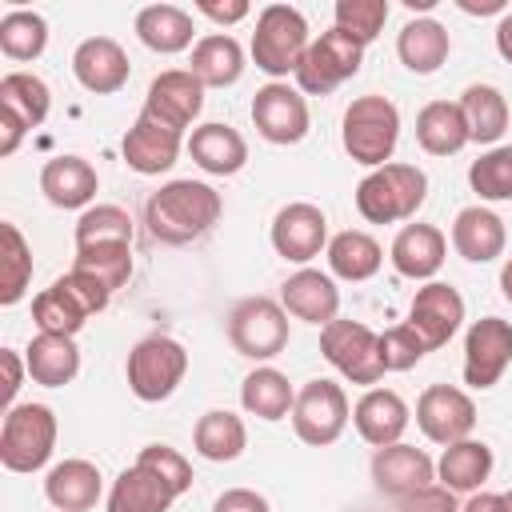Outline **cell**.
Masks as SVG:
<instances>
[{"label": "cell", "instance_id": "1", "mask_svg": "<svg viewBox=\"0 0 512 512\" xmlns=\"http://www.w3.org/2000/svg\"><path fill=\"white\" fill-rule=\"evenodd\" d=\"M224 212V200L204 180H168L144 200L148 236L160 244H192L200 240Z\"/></svg>", "mask_w": 512, "mask_h": 512}, {"label": "cell", "instance_id": "2", "mask_svg": "<svg viewBox=\"0 0 512 512\" xmlns=\"http://www.w3.org/2000/svg\"><path fill=\"white\" fill-rule=\"evenodd\" d=\"M112 300V292L80 272V268H68L64 276H56L44 292L32 296V320L40 332H52V336H76L96 312H104Z\"/></svg>", "mask_w": 512, "mask_h": 512}, {"label": "cell", "instance_id": "3", "mask_svg": "<svg viewBox=\"0 0 512 512\" xmlns=\"http://www.w3.org/2000/svg\"><path fill=\"white\" fill-rule=\"evenodd\" d=\"M428 200V176L416 164H380L356 184V212L368 224H400L412 220Z\"/></svg>", "mask_w": 512, "mask_h": 512}, {"label": "cell", "instance_id": "4", "mask_svg": "<svg viewBox=\"0 0 512 512\" xmlns=\"http://www.w3.org/2000/svg\"><path fill=\"white\" fill-rule=\"evenodd\" d=\"M340 144L344 152L364 164L368 172L380 168V164H392V152L400 144V108L388 100V96H356L348 108H344V120H340Z\"/></svg>", "mask_w": 512, "mask_h": 512}, {"label": "cell", "instance_id": "5", "mask_svg": "<svg viewBox=\"0 0 512 512\" xmlns=\"http://www.w3.org/2000/svg\"><path fill=\"white\" fill-rule=\"evenodd\" d=\"M308 44H312V36H308V20L300 8H292V4L260 8L256 32H252V60L264 76H272V80H284L288 72L296 76Z\"/></svg>", "mask_w": 512, "mask_h": 512}, {"label": "cell", "instance_id": "6", "mask_svg": "<svg viewBox=\"0 0 512 512\" xmlns=\"http://www.w3.org/2000/svg\"><path fill=\"white\" fill-rule=\"evenodd\" d=\"M56 432L48 404H12L0 424V464L8 472H40L56 452Z\"/></svg>", "mask_w": 512, "mask_h": 512}, {"label": "cell", "instance_id": "7", "mask_svg": "<svg viewBox=\"0 0 512 512\" xmlns=\"http://www.w3.org/2000/svg\"><path fill=\"white\" fill-rule=\"evenodd\" d=\"M188 372V348L164 332L156 336H144L132 352H128V364H124V376H128V388L136 400L144 404H160L168 400L180 380Z\"/></svg>", "mask_w": 512, "mask_h": 512}, {"label": "cell", "instance_id": "8", "mask_svg": "<svg viewBox=\"0 0 512 512\" xmlns=\"http://www.w3.org/2000/svg\"><path fill=\"white\" fill-rule=\"evenodd\" d=\"M228 344L244 360H272L288 348V312L280 300L268 296H248L228 312Z\"/></svg>", "mask_w": 512, "mask_h": 512}, {"label": "cell", "instance_id": "9", "mask_svg": "<svg viewBox=\"0 0 512 512\" xmlns=\"http://www.w3.org/2000/svg\"><path fill=\"white\" fill-rule=\"evenodd\" d=\"M320 352L324 360L352 384H364V388H376L388 372H384V360H380V336L360 324V320H332L320 328Z\"/></svg>", "mask_w": 512, "mask_h": 512}, {"label": "cell", "instance_id": "10", "mask_svg": "<svg viewBox=\"0 0 512 512\" xmlns=\"http://www.w3.org/2000/svg\"><path fill=\"white\" fill-rule=\"evenodd\" d=\"M360 64H364V44H356L348 32H340L332 24L328 32H320L308 44V52L296 68V88L304 96H328L344 80H352L360 72Z\"/></svg>", "mask_w": 512, "mask_h": 512}, {"label": "cell", "instance_id": "11", "mask_svg": "<svg viewBox=\"0 0 512 512\" xmlns=\"http://www.w3.org/2000/svg\"><path fill=\"white\" fill-rule=\"evenodd\" d=\"M352 420V408H348V396L336 380H308L304 388H296V404H292V428L304 444L312 448H328L344 436Z\"/></svg>", "mask_w": 512, "mask_h": 512}, {"label": "cell", "instance_id": "12", "mask_svg": "<svg viewBox=\"0 0 512 512\" xmlns=\"http://www.w3.org/2000/svg\"><path fill=\"white\" fill-rule=\"evenodd\" d=\"M252 124L268 144H300L312 128V112L300 88H292L288 80H268L264 88H256L252 96Z\"/></svg>", "mask_w": 512, "mask_h": 512}, {"label": "cell", "instance_id": "13", "mask_svg": "<svg viewBox=\"0 0 512 512\" xmlns=\"http://www.w3.org/2000/svg\"><path fill=\"white\" fill-rule=\"evenodd\" d=\"M272 248L280 260L308 268V260H316L328 248V216L324 208L308 204V200H292L272 216V232H268Z\"/></svg>", "mask_w": 512, "mask_h": 512}, {"label": "cell", "instance_id": "14", "mask_svg": "<svg viewBox=\"0 0 512 512\" xmlns=\"http://www.w3.org/2000/svg\"><path fill=\"white\" fill-rule=\"evenodd\" d=\"M416 424H420V432L432 444L448 448V444L472 436V428H476V404L456 384H428L420 392V400H416Z\"/></svg>", "mask_w": 512, "mask_h": 512}, {"label": "cell", "instance_id": "15", "mask_svg": "<svg viewBox=\"0 0 512 512\" xmlns=\"http://www.w3.org/2000/svg\"><path fill=\"white\" fill-rule=\"evenodd\" d=\"M508 364H512V320H500V316L472 320L464 336V384L484 392L500 384Z\"/></svg>", "mask_w": 512, "mask_h": 512}, {"label": "cell", "instance_id": "16", "mask_svg": "<svg viewBox=\"0 0 512 512\" xmlns=\"http://www.w3.org/2000/svg\"><path fill=\"white\" fill-rule=\"evenodd\" d=\"M408 324L416 328V336L424 340L428 352L444 348L460 324H464V296L444 284V280H428L424 288H416L412 304H408Z\"/></svg>", "mask_w": 512, "mask_h": 512}, {"label": "cell", "instance_id": "17", "mask_svg": "<svg viewBox=\"0 0 512 512\" xmlns=\"http://www.w3.org/2000/svg\"><path fill=\"white\" fill-rule=\"evenodd\" d=\"M200 108H204V84L188 68H168L148 84L140 112L160 120V124H168V128H176V132H188L196 124Z\"/></svg>", "mask_w": 512, "mask_h": 512}, {"label": "cell", "instance_id": "18", "mask_svg": "<svg viewBox=\"0 0 512 512\" xmlns=\"http://www.w3.org/2000/svg\"><path fill=\"white\" fill-rule=\"evenodd\" d=\"M184 148H188V136H184V132L168 128V124H160V120H152V116H144V112L132 120V128H128L124 140H120L124 164H128L132 172H140V176H160V172H168V168L180 160Z\"/></svg>", "mask_w": 512, "mask_h": 512}, {"label": "cell", "instance_id": "19", "mask_svg": "<svg viewBox=\"0 0 512 512\" xmlns=\"http://www.w3.org/2000/svg\"><path fill=\"white\" fill-rule=\"evenodd\" d=\"M372 484L392 500L412 496V492L436 484V460L424 448L404 444V440L388 444V448H376L372 452Z\"/></svg>", "mask_w": 512, "mask_h": 512}, {"label": "cell", "instance_id": "20", "mask_svg": "<svg viewBox=\"0 0 512 512\" xmlns=\"http://www.w3.org/2000/svg\"><path fill=\"white\" fill-rule=\"evenodd\" d=\"M72 76L80 80L84 92L112 96V92H120L128 84L132 64H128V52L112 36H88L72 52Z\"/></svg>", "mask_w": 512, "mask_h": 512}, {"label": "cell", "instance_id": "21", "mask_svg": "<svg viewBox=\"0 0 512 512\" xmlns=\"http://www.w3.org/2000/svg\"><path fill=\"white\" fill-rule=\"evenodd\" d=\"M280 304L288 316L304 320V324H332L340 316V288L332 280V272L320 268H296L284 284H280Z\"/></svg>", "mask_w": 512, "mask_h": 512}, {"label": "cell", "instance_id": "22", "mask_svg": "<svg viewBox=\"0 0 512 512\" xmlns=\"http://www.w3.org/2000/svg\"><path fill=\"white\" fill-rule=\"evenodd\" d=\"M444 256H448V236L436 228V224H404L388 248V260L392 268L404 276V280H436V272L444 268Z\"/></svg>", "mask_w": 512, "mask_h": 512}, {"label": "cell", "instance_id": "23", "mask_svg": "<svg viewBox=\"0 0 512 512\" xmlns=\"http://www.w3.org/2000/svg\"><path fill=\"white\" fill-rule=\"evenodd\" d=\"M408 420H412V412H408L404 396L392 388H364V396L352 404V424H356L360 440L372 448L400 444Z\"/></svg>", "mask_w": 512, "mask_h": 512}, {"label": "cell", "instance_id": "24", "mask_svg": "<svg viewBox=\"0 0 512 512\" xmlns=\"http://www.w3.org/2000/svg\"><path fill=\"white\" fill-rule=\"evenodd\" d=\"M504 244H508V228L488 204H468L456 212L452 220L456 256H464L468 264H492L496 256H504Z\"/></svg>", "mask_w": 512, "mask_h": 512}, {"label": "cell", "instance_id": "25", "mask_svg": "<svg viewBox=\"0 0 512 512\" xmlns=\"http://www.w3.org/2000/svg\"><path fill=\"white\" fill-rule=\"evenodd\" d=\"M100 492H104L100 468L92 460H80V456L52 464L44 476V496L56 512H88V508H96Z\"/></svg>", "mask_w": 512, "mask_h": 512}, {"label": "cell", "instance_id": "26", "mask_svg": "<svg viewBox=\"0 0 512 512\" xmlns=\"http://www.w3.org/2000/svg\"><path fill=\"white\" fill-rule=\"evenodd\" d=\"M40 192L52 208H92L100 176L84 156H52L40 168Z\"/></svg>", "mask_w": 512, "mask_h": 512}, {"label": "cell", "instance_id": "27", "mask_svg": "<svg viewBox=\"0 0 512 512\" xmlns=\"http://www.w3.org/2000/svg\"><path fill=\"white\" fill-rule=\"evenodd\" d=\"M188 156L208 176H236L248 164V140L232 124L212 120V124H200L188 132Z\"/></svg>", "mask_w": 512, "mask_h": 512}, {"label": "cell", "instance_id": "28", "mask_svg": "<svg viewBox=\"0 0 512 512\" xmlns=\"http://www.w3.org/2000/svg\"><path fill=\"white\" fill-rule=\"evenodd\" d=\"M136 36L148 52H160V56H176L184 48H196L192 12L176 8V4H144L136 12Z\"/></svg>", "mask_w": 512, "mask_h": 512}, {"label": "cell", "instance_id": "29", "mask_svg": "<svg viewBox=\"0 0 512 512\" xmlns=\"http://www.w3.org/2000/svg\"><path fill=\"white\" fill-rule=\"evenodd\" d=\"M492 464L496 460H492V448L484 440H472V436L468 440H456L436 460V484H444L456 496H472L492 476Z\"/></svg>", "mask_w": 512, "mask_h": 512}, {"label": "cell", "instance_id": "30", "mask_svg": "<svg viewBox=\"0 0 512 512\" xmlns=\"http://www.w3.org/2000/svg\"><path fill=\"white\" fill-rule=\"evenodd\" d=\"M448 52H452V36H448V28H444L440 20H432V16L408 20V24L400 28V36H396V56H400V64H404L408 72H416V76L440 72V64L448 60Z\"/></svg>", "mask_w": 512, "mask_h": 512}, {"label": "cell", "instance_id": "31", "mask_svg": "<svg viewBox=\"0 0 512 512\" xmlns=\"http://www.w3.org/2000/svg\"><path fill=\"white\" fill-rule=\"evenodd\" d=\"M24 364L28 376L44 388H64L80 376V348L76 336H52V332H36L24 348Z\"/></svg>", "mask_w": 512, "mask_h": 512}, {"label": "cell", "instance_id": "32", "mask_svg": "<svg viewBox=\"0 0 512 512\" xmlns=\"http://www.w3.org/2000/svg\"><path fill=\"white\" fill-rule=\"evenodd\" d=\"M244 48L236 36L228 32H208L196 40L192 48V60H188V72L204 84V88H232L240 76H244Z\"/></svg>", "mask_w": 512, "mask_h": 512}, {"label": "cell", "instance_id": "33", "mask_svg": "<svg viewBox=\"0 0 512 512\" xmlns=\"http://www.w3.org/2000/svg\"><path fill=\"white\" fill-rule=\"evenodd\" d=\"M292 404H296V388H292V380H288L280 368H272V364H256V368L244 376V384H240V408H244L248 416H256V420L276 424V420L292 416Z\"/></svg>", "mask_w": 512, "mask_h": 512}, {"label": "cell", "instance_id": "34", "mask_svg": "<svg viewBox=\"0 0 512 512\" xmlns=\"http://www.w3.org/2000/svg\"><path fill=\"white\" fill-rule=\"evenodd\" d=\"M460 112H464V128L472 144H488L496 148L500 136L508 132V100L496 84H468L460 92Z\"/></svg>", "mask_w": 512, "mask_h": 512}, {"label": "cell", "instance_id": "35", "mask_svg": "<svg viewBox=\"0 0 512 512\" xmlns=\"http://www.w3.org/2000/svg\"><path fill=\"white\" fill-rule=\"evenodd\" d=\"M416 144L428 152V156H456L468 140V128H464V112L456 100H432L416 112Z\"/></svg>", "mask_w": 512, "mask_h": 512}, {"label": "cell", "instance_id": "36", "mask_svg": "<svg viewBox=\"0 0 512 512\" xmlns=\"http://www.w3.org/2000/svg\"><path fill=\"white\" fill-rule=\"evenodd\" d=\"M324 256H328V272L340 276V280H352V284L372 280V276L380 272V264H384V248L376 244V236H368V232H360V228L336 232V236L328 240Z\"/></svg>", "mask_w": 512, "mask_h": 512}, {"label": "cell", "instance_id": "37", "mask_svg": "<svg viewBox=\"0 0 512 512\" xmlns=\"http://www.w3.org/2000/svg\"><path fill=\"white\" fill-rule=\"evenodd\" d=\"M172 504L176 492L140 464L124 468L108 488V512H168Z\"/></svg>", "mask_w": 512, "mask_h": 512}, {"label": "cell", "instance_id": "38", "mask_svg": "<svg viewBox=\"0 0 512 512\" xmlns=\"http://www.w3.org/2000/svg\"><path fill=\"white\" fill-rule=\"evenodd\" d=\"M192 444H196V452H200L204 460H212V464H232V460L248 448V428H244V420H240L236 412L212 408V412H204V416L196 420Z\"/></svg>", "mask_w": 512, "mask_h": 512}, {"label": "cell", "instance_id": "39", "mask_svg": "<svg viewBox=\"0 0 512 512\" xmlns=\"http://www.w3.org/2000/svg\"><path fill=\"white\" fill-rule=\"evenodd\" d=\"M48 48V20L32 8H12L0 16V52L16 64L40 60Z\"/></svg>", "mask_w": 512, "mask_h": 512}, {"label": "cell", "instance_id": "40", "mask_svg": "<svg viewBox=\"0 0 512 512\" xmlns=\"http://www.w3.org/2000/svg\"><path fill=\"white\" fill-rule=\"evenodd\" d=\"M0 108L16 112V116L28 124V132H32V128H40V124L48 120V112H52V92H48V84H44L36 72L16 68V72L0 76Z\"/></svg>", "mask_w": 512, "mask_h": 512}, {"label": "cell", "instance_id": "41", "mask_svg": "<svg viewBox=\"0 0 512 512\" xmlns=\"http://www.w3.org/2000/svg\"><path fill=\"white\" fill-rule=\"evenodd\" d=\"M0 236H4V252H0V304L12 308L28 296V284H32V248L24 240V232L16 224H0Z\"/></svg>", "mask_w": 512, "mask_h": 512}, {"label": "cell", "instance_id": "42", "mask_svg": "<svg viewBox=\"0 0 512 512\" xmlns=\"http://www.w3.org/2000/svg\"><path fill=\"white\" fill-rule=\"evenodd\" d=\"M132 232H136V224L120 204H92L76 220V248H88V244H132Z\"/></svg>", "mask_w": 512, "mask_h": 512}, {"label": "cell", "instance_id": "43", "mask_svg": "<svg viewBox=\"0 0 512 512\" xmlns=\"http://www.w3.org/2000/svg\"><path fill=\"white\" fill-rule=\"evenodd\" d=\"M468 184L480 200H492V204L512 200V144H496L480 152L468 168Z\"/></svg>", "mask_w": 512, "mask_h": 512}, {"label": "cell", "instance_id": "44", "mask_svg": "<svg viewBox=\"0 0 512 512\" xmlns=\"http://www.w3.org/2000/svg\"><path fill=\"white\" fill-rule=\"evenodd\" d=\"M72 268L96 276L108 292H116V288H124L132 280V244H88V248H76Z\"/></svg>", "mask_w": 512, "mask_h": 512}, {"label": "cell", "instance_id": "45", "mask_svg": "<svg viewBox=\"0 0 512 512\" xmlns=\"http://www.w3.org/2000/svg\"><path fill=\"white\" fill-rule=\"evenodd\" d=\"M332 20L340 32H348L356 44H372L380 32H384V20H388V0H336L332 8Z\"/></svg>", "mask_w": 512, "mask_h": 512}, {"label": "cell", "instance_id": "46", "mask_svg": "<svg viewBox=\"0 0 512 512\" xmlns=\"http://www.w3.org/2000/svg\"><path fill=\"white\" fill-rule=\"evenodd\" d=\"M428 356L424 340L416 336V328L404 320V324H392L388 332H380V360H384V372H408L416 368L420 360Z\"/></svg>", "mask_w": 512, "mask_h": 512}, {"label": "cell", "instance_id": "47", "mask_svg": "<svg viewBox=\"0 0 512 512\" xmlns=\"http://www.w3.org/2000/svg\"><path fill=\"white\" fill-rule=\"evenodd\" d=\"M140 468H148L152 476H160L176 496H184L192 488V464L172 448V444H144L136 456Z\"/></svg>", "mask_w": 512, "mask_h": 512}, {"label": "cell", "instance_id": "48", "mask_svg": "<svg viewBox=\"0 0 512 512\" xmlns=\"http://www.w3.org/2000/svg\"><path fill=\"white\" fill-rule=\"evenodd\" d=\"M396 512H460V504H456V492H448L444 484H428L412 496H400Z\"/></svg>", "mask_w": 512, "mask_h": 512}, {"label": "cell", "instance_id": "49", "mask_svg": "<svg viewBox=\"0 0 512 512\" xmlns=\"http://www.w3.org/2000/svg\"><path fill=\"white\" fill-rule=\"evenodd\" d=\"M212 512H272V508H268V500H264L260 492H252V488H228V492L216 496Z\"/></svg>", "mask_w": 512, "mask_h": 512}, {"label": "cell", "instance_id": "50", "mask_svg": "<svg viewBox=\"0 0 512 512\" xmlns=\"http://www.w3.org/2000/svg\"><path fill=\"white\" fill-rule=\"evenodd\" d=\"M196 12L228 28V24H240V20H248L252 4H248V0H224V4H220V0H200V4H196Z\"/></svg>", "mask_w": 512, "mask_h": 512}, {"label": "cell", "instance_id": "51", "mask_svg": "<svg viewBox=\"0 0 512 512\" xmlns=\"http://www.w3.org/2000/svg\"><path fill=\"white\" fill-rule=\"evenodd\" d=\"M0 368H4V404L12 408V404H16V392H20V384H24L28 364H24V356H20L16 348H0Z\"/></svg>", "mask_w": 512, "mask_h": 512}, {"label": "cell", "instance_id": "52", "mask_svg": "<svg viewBox=\"0 0 512 512\" xmlns=\"http://www.w3.org/2000/svg\"><path fill=\"white\" fill-rule=\"evenodd\" d=\"M24 136H28V124H24L16 112L0 108V156H12V152L20 148Z\"/></svg>", "mask_w": 512, "mask_h": 512}, {"label": "cell", "instance_id": "53", "mask_svg": "<svg viewBox=\"0 0 512 512\" xmlns=\"http://www.w3.org/2000/svg\"><path fill=\"white\" fill-rule=\"evenodd\" d=\"M460 512H508V500L500 496V492H472L464 504H460Z\"/></svg>", "mask_w": 512, "mask_h": 512}, {"label": "cell", "instance_id": "54", "mask_svg": "<svg viewBox=\"0 0 512 512\" xmlns=\"http://www.w3.org/2000/svg\"><path fill=\"white\" fill-rule=\"evenodd\" d=\"M456 8L460 12H468V16H504L508 12V0H456Z\"/></svg>", "mask_w": 512, "mask_h": 512}, {"label": "cell", "instance_id": "55", "mask_svg": "<svg viewBox=\"0 0 512 512\" xmlns=\"http://www.w3.org/2000/svg\"><path fill=\"white\" fill-rule=\"evenodd\" d=\"M496 52L512 64V8L500 16V24H496Z\"/></svg>", "mask_w": 512, "mask_h": 512}, {"label": "cell", "instance_id": "56", "mask_svg": "<svg viewBox=\"0 0 512 512\" xmlns=\"http://www.w3.org/2000/svg\"><path fill=\"white\" fill-rule=\"evenodd\" d=\"M500 296L512 304V256L500 264Z\"/></svg>", "mask_w": 512, "mask_h": 512}, {"label": "cell", "instance_id": "57", "mask_svg": "<svg viewBox=\"0 0 512 512\" xmlns=\"http://www.w3.org/2000/svg\"><path fill=\"white\" fill-rule=\"evenodd\" d=\"M504 500H508V512H512V492H504Z\"/></svg>", "mask_w": 512, "mask_h": 512}]
</instances>
